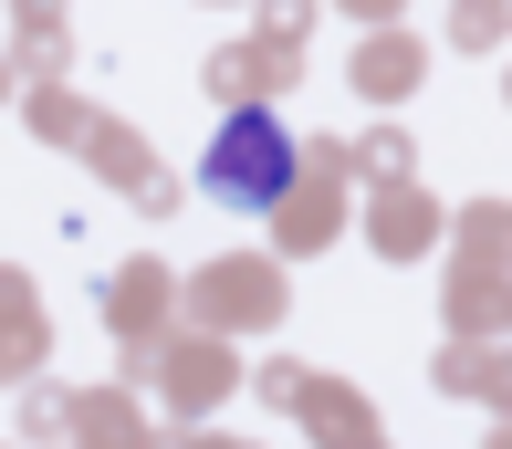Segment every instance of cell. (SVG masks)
<instances>
[{
  "mask_svg": "<svg viewBox=\"0 0 512 449\" xmlns=\"http://www.w3.org/2000/svg\"><path fill=\"white\" fill-rule=\"evenodd\" d=\"M209 178H220V199H272V188H283V136H272L262 115H251V126H230Z\"/></svg>",
  "mask_w": 512,
  "mask_h": 449,
  "instance_id": "cell-1",
  "label": "cell"
}]
</instances>
